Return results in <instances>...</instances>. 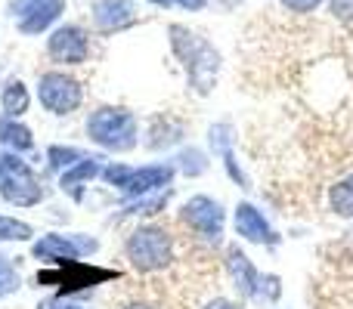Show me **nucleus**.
<instances>
[{
    "label": "nucleus",
    "instance_id": "nucleus-1",
    "mask_svg": "<svg viewBox=\"0 0 353 309\" xmlns=\"http://www.w3.org/2000/svg\"><path fill=\"white\" fill-rule=\"evenodd\" d=\"M128 260L140 273H161L174 263V238L161 226H143L128 238Z\"/></svg>",
    "mask_w": 353,
    "mask_h": 309
},
{
    "label": "nucleus",
    "instance_id": "nucleus-2",
    "mask_svg": "<svg viewBox=\"0 0 353 309\" xmlns=\"http://www.w3.org/2000/svg\"><path fill=\"white\" fill-rule=\"evenodd\" d=\"M171 41H174V50L176 56L183 59V65H186L189 78H192L195 90L205 93L208 87L214 84V74H217V53H214L211 47H208L201 37H195L192 31L180 28V25H174L171 28Z\"/></svg>",
    "mask_w": 353,
    "mask_h": 309
},
{
    "label": "nucleus",
    "instance_id": "nucleus-3",
    "mask_svg": "<svg viewBox=\"0 0 353 309\" xmlns=\"http://www.w3.org/2000/svg\"><path fill=\"white\" fill-rule=\"evenodd\" d=\"M87 134L99 146L124 152V149H130L137 142V124H134V115L124 109H99L87 121Z\"/></svg>",
    "mask_w": 353,
    "mask_h": 309
},
{
    "label": "nucleus",
    "instance_id": "nucleus-4",
    "mask_svg": "<svg viewBox=\"0 0 353 309\" xmlns=\"http://www.w3.org/2000/svg\"><path fill=\"white\" fill-rule=\"evenodd\" d=\"M41 103L56 115H68L81 105V84L62 72H50L41 78Z\"/></svg>",
    "mask_w": 353,
    "mask_h": 309
},
{
    "label": "nucleus",
    "instance_id": "nucleus-5",
    "mask_svg": "<svg viewBox=\"0 0 353 309\" xmlns=\"http://www.w3.org/2000/svg\"><path fill=\"white\" fill-rule=\"evenodd\" d=\"M183 220L189 223V229H195L205 238H214V242L220 238V229H223V211H220V204L211 198H201V195L192 201H186Z\"/></svg>",
    "mask_w": 353,
    "mask_h": 309
},
{
    "label": "nucleus",
    "instance_id": "nucleus-6",
    "mask_svg": "<svg viewBox=\"0 0 353 309\" xmlns=\"http://www.w3.org/2000/svg\"><path fill=\"white\" fill-rule=\"evenodd\" d=\"M50 56L56 62H65V65H81L87 59V34L78 25L56 28L50 37Z\"/></svg>",
    "mask_w": 353,
    "mask_h": 309
},
{
    "label": "nucleus",
    "instance_id": "nucleus-7",
    "mask_svg": "<svg viewBox=\"0 0 353 309\" xmlns=\"http://www.w3.org/2000/svg\"><path fill=\"white\" fill-rule=\"evenodd\" d=\"M105 176H109V182L128 189V192H149V189L165 186V182L171 180V167H143V170L109 167Z\"/></svg>",
    "mask_w": 353,
    "mask_h": 309
},
{
    "label": "nucleus",
    "instance_id": "nucleus-8",
    "mask_svg": "<svg viewBox=\"0 0 353 309\" xmlns=\"http://www.w3.org/2000/svg\"><path fill=\"white\" fill-rule=\"evenodd\" d=\"M62 0H19L16 10L22 16V31L25 34H37L43 31L50 22H56L62 12Z\"/></svg>",
    "mask_w": 353,
    "mask_h": 309
},
{
    "label": "nucleus",
    "instance_id": "nucleus-9",
    "mask_svg": "<svg viewBox=\"0 0 353 309\" xmlns=\"http://www.w3.org/2000/svg\"><path fill=\"white\" fill-rule=\"evenodd\" d=\"M93 19L103 31H115L134 22V6H130V0H99L93 6Z\"/></svg>",
    "mask_w": 353,
    "mask_h": 309
},
{
    "label": "nucleus",
    "instance_id": "nucleus-10",
    "mask_svg": "<svg viewBox=\"0 0 353 309\" xmlns=\"http://www.w3.org/2000/svg\"><path fill=\"white\" fill-rule=\"evenodd\" d=\"M236 232L242 238H248V242H270V238H273L267 220H263L251 204H239V211H236Z\"/></svg>",
    "mask_w": 353,
    "mask_h": 309
},
{
    "label": "nucleus",
    "instance_id": "nucleus-11",
    "mask_svg": "<svg viewBox=\"0 0 353 309\" xmlns=\"http://www.w3.org/2000/svg\"><path fill=\"white\" fill-rule=\"evenodd\" d=\"M226 266H230L232 273V281H236V288L242 294H254V285H257V273L254 266L248 263V257L242 254L239 248H232L230 254H226Z\"/></svg>",
    "mask_w": 353,
    "mask_h": 309
},
{
    "label": "nucleus",
    "instance_id": "nucleus-12",
    "mask_svg": "<svg viewBox=\"0 0 353 309\" xmlns=\"http://www.w3.org/2000/svg\"><path fill=\"white\" fill-rule=\"evenodd\" d=\"M37 257H59V263H65V260H72V257H78V244H72L68 238H62V235H50V238H43L41 244H37Z\"/></svg>",
    "mask_w": 353,
    "mask_h": 309
},
{
    "label": "nucleus",
    "instance_id": "nucleus-13",
    "mask_svg": "<svg viewBox=\"0 0 353 309\" xmlns=\"http://www.w3.org/2000/svg\"><path fill=\"white\" fill-rule=\"evenodd\" d=\"M332 207H335L341 217H353V176L341 180L332 189Z\"/></svg>",
    "mask_w": 353,
    "mask_h": 309
},
{
    "label": "nucleus",
    "instance_id": "nucleus-14",
    "mask_svg": "<svg viewBox=\"0 0 353 309\" xmlns=\"http://www.w3.org/2000/svg\"><path fill=\"white\" fill-rule=\"evenodd\" d=\"M3 103H6V111H10V115H22V111L28 109V93H25L22 84H10L6 87Z\"/></svg>",
    "mask_w": 353,
    "mask_h": 309
},
{
    "label": "nucleus",
    "instance_id": "nucleus-15",
    "mask_svg": "<svg viewBox=\"0 0 353 309\" xmlns=\"http://www.w3.org/2000/svg\"><path fill=\"white\" fill-rule=\"evenodd\" d=\"M93 173H97V164H93V161L78 164V167H74V170H68V173L62 176V189H74V186H78V182L90 180Z\"/></svg>",
    "mask_w": 353,
    "mask_h": 309
},
{
    "label": "nucleus",
    "instance_id": "nucleus-16",
    "mask_svg": "<svg viewBox=\"0 0 353 309\" xmlns=\"http://www.w3.org/2000/svg\"><path fill=\"white\" fill-rule=\"evenodd\" d=\"M332 12L341 22H353V0H332Z\"/></svg>",
    "mask_w": 353,
    "mask_h": 309
},
{
    "label": "nucleus",
    "instance_id": "nucleus-17",
    "mask_svg": "<svg viewBox=\"0 0 353 309\" xmlns=\"http://www.w3.org/2000/svg\"><path fill=\"white\" fill-rule=\"evenodd\" d=\"M319 3H323V0H282V6H288V10H294V12H310V10H316Z\"/></svg>",
    "mask_w": 353,
    "mask_h": 309
},
{
    "label": "nucleus",
    "instance_id": "nucleus-18",
    "mask_svg": "<svg viewBox=\"0 0 353 309\" xmlns=\"http://www.w3.org/2000/svg\"><path fill=\"white\" fill-rule=\"evenodd\" d=\"M205 309H242V306H236V303H230V300H223V297H217V300H211Z\"/></svg>",
    "mask_w": 353,
    "mask_h": 309
},
{
    "label": "nucleus",
    "instance_id": "nucleus-19",
    "mask_svg": "<svg viewBox=\"0 0 353 309\" xmlns=\"http://www.w3.org/2000/svg\"><path fill=\"white\" fill-rule=\"evenodd\" d=\"M174 3H180L183 10H201V6H205L208 0H174Z\"/></svg>",
    "mask_w": 353,
    "mask_h": 309
},
{
    "label": "nucleus",
    "instance_id": "nucleus-20",
    "mask_svg": "<svg viewBox=\"0 0 353 309\" xmlns=\"http://www.w3.org/2000/svg\"><path fill=\"white\" fill-rule=\"evenodd\" d=\"M121 309H159L155 303H146V300H130V303H124Z\"/></svg>",
    "mask_w": 353,
    "mask_h": 309
},
{
    "label": "nucleus",
    "instance_id": "nucleus-21",
    "mask_svg": "<svg viewBox=\"0 0 353 309\" xmlns=\"http://www.w3.org/2000/svg\"><path fill=\"white\" fill-rule=\"evenodd\" d=\"M47 309H78V306H68V303H56V306H47Z\"/></svg>",
    "mask_w": 353,
    "mask_h": 309
},
{
    "label": "nucleus",
    "instance_id": "nucleus-22",
    "mask_svg": "<svg viewBox=\"0 0 353 309\" xmlns=\"http://www.w3.org/2000/svg\"><path fill=\"white\" fill-rule=\"evenodd\" d=\"M155 3H161V6H165V3H168V0H155Z\"/></svg>",
    "mask_w": 353,
    "mask_h": 309
}]
</instances>
